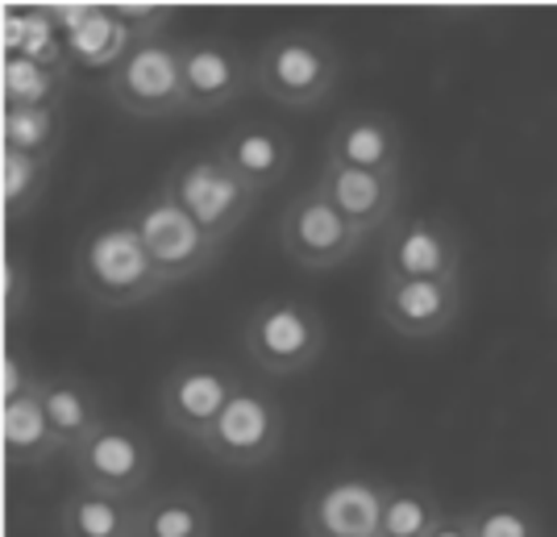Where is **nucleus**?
<instances>
[{
	"mask_svg": "<svg viewBox=\"0 0 557 537\" xmlns=\"http://www.w3.org/2000/svg\"><path fill=\"white\" fill-rule=\"evenodd\" d=\"M75 280L104 308H129L150 296H159L166 283L159 267L150 263L138 237V225L129 217L109 221L79 242L75 251Z\"/></svg>",
	"mask_w": 557,
	"mask_h": 537,
	"instance_id": "obj_1",
	"label": "nucleus"
},
{
	"mask_svg": "<svg viewBox=\"0 0 557 537\" xmlns=\"http://www.w3.org/2000/svg\"><path fill=\"white\" fill-rule=\"evenodd\" d=\"M159 187L221 246L246 225V217L255 212L258 200V192L233 171L230 159L221 155V146L184 155L166 171V180Z\"/></svg>",
	"mask_w": 557,
	"mask_h": 537,
	"instance_id": "obj_2",
	"label": "nucleus"
},
{
	"mask_svg": "<svg viewBox=\"0 0 557 537\" xmlns=\"http://www.w3.org/2000/svg\"><path fill=\"white\" fill-rule=\"evenodd\" d=\"M342 75V59L321 34L287 29L271 38L255 59V93L283 109H312L333 96Z\"/></svg>",
	"mask_w": 557,
	"mask_h": 537,
	"instance_id": "obj_3",
	"label": "nucleus"
},
{
	"mask_svg": "<svg viewBox=\"0 0 557 537\" xmlns=\"http://www.w3.org/2000/svg\"><path fill=\"white\" fill-rule=\"evenodd\" d=\"M242 342H246V354L255 358V367L262 375L292 379V375L308 371L325 354L329 333L325 317L312 304L275 296V301H262L246 317Z\"/></svg>",
	"mask_w": 557,
	"mask_h": 537,
	"instance_id": "obj_4",
	"label": "nucleus"
},
{
	"mask_svg": "<svg viewBox=\"0 0 557 537\" xmlns=\"http://www.w3.org/2000/svg\"><path fill=\"white\" fill-rule=\"evenodd\" d=\"M104 96L129 118H175L184 113V42L150 38L104 75Z\"/></svg>",
	"mask_w": 557,
	"mask_h": 537,
	"instance_id": "obj_5",
	"label": "nucleus"
},
{
	"mask_svg": "<svg viewBox=\"0 0 557 537\" xmlns=\"http://www.w3.org/2000/svg\"><path fill=\"white\" fill-rule=\"evenodd\" d=\"M129 221L138 225V237L146 246L150 263L159 267L166 288L175 283H191L209 271L216 255H221V242H212L191 217H187L163 187L154 196H146L138 209L129 212Z\"/></svg>",
	"mask_w": 557,
	"mask_h": 537,
	"instance_id": "obj_6",
	"label": "nucleus"
},
{
	"mask_svg": "<svg viewBox=\"0 0 557 537\" xmlns=\"http://www.w3.org/2000/svg\"><path fill=\"white\" fill-rule=\"evenodd\" d=\"M71 467L79 488L104 491L116 500H134L154 475V446L129 420H104L71 450Z\"/></svg>",
	"mask_w": 557,
	"mask_h": 537,
	"instance_id": "obj_7",
	"label": "nucleus"
},
{
	"mask_svg": "<svg viewBox=\"0 0 557 537\" xmlns=\"http://www.w3.org/2000/svg\"><path fill=\"white\" fill-rule=\"evenodd\" d=\"M362 242L367 234H358L317 184L296 192L278 217V246L304 271H333L358 255Z\"/></svg>",
	"mask_w": 557,
	"mask_h": 537,
	"instance_id": "obj_8",
	"label": "nucleus"
},
{
	"mask_svg": "<svg viewBox=\"0 0 557 537\" xmlns=\"http://www.w3.org/2000/svg\"><path fill=\"white\" fill-rule=\"evenodd\" d=\"M283 434H287V420H283L278 400L255 388L250 379H242V388L233 392L200 450L225 467H262L278 454Z\"/></svg>",
	"mask_w": 557,
	"mask_h": 537,
	"instance_id": "obj_9",
	"label": "nucleus"
},
{
	"mask_svg": "<svg viewBox=\"0 0 557 537\" xmlns=\"http://www.w3.org/2000/svg\"><path fill=\"white\" fill-rule=\"evenodd\" d=\"M462 242L442 217H399L379 251V280H458Z\"/></svg>",
	"mask_w": 557,
	"mask_h": 537,
	"instance_id": "obj_10",
	"label": "nucleus"
},
{
	"mask_svg": "<svg viewBox=\"0 0 557 537\" xmlns=\"http://www.w3.org/2000/svg\"><path fill=\"white\" fill-rule=\"evenodd\" d=\"M242 388V379L225 363H209V358H191L180 363L175 371L163 379V420L187 438V442H205L209 429L221 420L225 404L233 400V392Z\"/></svg>",
	"mask_w": 557,
	"mask_h": 537,
	"instance_id": "obj_11",
	"label": "nucleus"
},
{
	"mask_svg": "<svg viewBox=\"0 0 557 537\" xmlns=\"http://www.w3.org/2000/svg\"><path fill=\"white\" fill-rule=\"evenodd\" d=\"M387 484L367 475H342L308 491L300 509L304 537H379Z\"/></svg>",
	"mask_w": 557,
	"mask_h": 537,
	"instance_id": "obj_12",
	"label": "nucleus"
},
{
	"mask_svg": "<svg viewBox=\"0 0 557 537\" xmlns=\"http://www.w3.org/2000/svg\"><path fill=\"white\" fill-rule=\"evenodd\" d=\"M379 317L399 338H437L462 317V283L458 280H379L374 292Z\"/></svg>",
	"mask_w": 557,
	"mask_h": 537,
	"instance_id": "obj_13",
	"label": "nucleus"
},
{
	"mask_svg": "<svg viewBox=\"0 0 557 537\" xmlns=\"http://www.w3.org/2000/svg\"><path fill=\"white\" fill-rule=\"evenodd\" d=\"M255 88V68L216 38L184 42V113L212 118Z\"/></svg>",
	"mask_w": 557,
	"mask_h": 537,
	"instance_id": "obj_14",
	"label": "nucleus"
},
{
	"mask_svg": "<svg viewBox=\"0 0 557 537\" xmlns=\"http://www.w3.org/2000/svg\"><path fill=\"white\" fill-rule=\"evenodd\" d=\"M317 187L329 196V205L346 217L358 234L371 237L383 225H395V212L404 200V180L399 175H379V171H358V167L321 163Z\"/></svg>",
	"mask_w": 557,
	"mask_h": 537,
	"instance_id": "obj_15",
	"label": "nucleus"
},
{
	"mask_svg": "<svg viewBox=\"0 0 557 537\" xmlns=\"http://www.w3.org/2000/svg\"><path fill=\"white\" fill-rule=\"evenodd\" d=\"M47 13L67 38L71 68L109 71L121 68V59L138 47L134 34L116 22L109 4H47Z\"/></svg>",
	"mask_w": 557,
	"mask_h": 537,
	"instance_id": "obj_16",
	"label": "nucleus"
},
{
	"mask_svg": "<svg viewBox=\"0 0 557 537\" xmlns=\"http://www.w3.org/2000/svg\"><path fill=\"white\" fill-rule=\"evenodd\" d=\"M325 159L342 167H358V171H379V175H399L404 163V134L387 113L374 109H358L346 113L329 130Z\"/></svg>",
	"mask_w": 557,
	"mask_h": 537,
	"instance_id": "obj_17",
	"label": "nucleus"
},
{
	"mask_svg": "<svg viewBox=\"0 0 557 537\" xmlns=\"http://www.w3.org/2000/svg\"><path fill=\"white\" fill-rule=\"evenodd\" d=\"M216 146H221V155L230 159V167L255 187L258 196L283 184L292 163H296L292 138L278 125H271V121H242Z\"/></svg>",
	"mask_w": 557,
	"mask_h": 537,
	"instance_id": "obj_18",
	"label": "nucleus"
},
{
	"mask_svg": "<svg viewBox=\"0 0 557 537\" xmlns=\"http://www.w3.org/2000/svg\"><path fill=\"white\" fill-rule=\"evenodd\" d=\"M38 383L25 388L22 396L0 400V442H4L9 467H42L47 459H54L63 450V442H59V434H54V425L47 417Z\"/></svg>",
	"mask_w": 557,
	"mask_h": 537,
	"instance_id": "obj_19",
	"label": "nucleus"
},
{
	"mask_svg": "<svg viewBox=\"0 0 557 537\" xmlns=\"http://www.w3.org/2000/svg\"><path fill=\"white\" fill-rule=\"evenodd\" d=\"M59 529L63 537H138V504L75 488L59 509Z\"/></svg>",
	"mask_w": 557,
	"mask_h": 537,
	"instance_id": "obj_20",
	"label": "nucleus"
},
{
	"mask_svg": "<svg viewBox=\"0 0 557 537\" xmlns=\"http://www.w3.org/2000/svg\"><path fill=\"white\" fill-rule=\"evenodd\" d=\"M4 59H29L42 68L71 71L67 38L47 9H4Z\"/></svg>",
	"mask_w": 557,
	"mask_h": 537,
	"instance_id": "obj_21",
	"label": "nucleus"
},
{
	"mask_svg": "<svg viewBox=\"0 0 557 537\" xmlns=\"http://www.w3.org/2000/svg\"><path fill=\"white\" fill-rule=\"evenodd\" d=\"M38 392H42V404H47V417L54 425V434H59V442L63 450H75V446L84 442L92 429L104 425V413H100V400L88 392V383H79V379H67V375H59V379H42L38 383Z\"/></svg>",
	"mask_w": 557,
	"mask_h": 537,
	"instance_id": "obj_22",
	"label": "nucleus"
},
{
	"mask_svg": "<svg viewBox=\"0 0 557 537\" xmlns=\"http://www.w3.org/2000/svg\"><path fill=\"white\" fill-rule=\"evenodd\" d=\"M138 537H212V513L196 491H159L138 504Z\"/></svg>",
	"mask_w": 557,
	"mask_h": 537,
	"instance_id": "obj_23",
	"label": "nucleus"
},
{
	"mask_svg": "<svg viewBox=\"0 0 557 537\" xmlns=\"http://www.w3.org/2000/svg\"><path fill=\"white\" fill-rule=\"evenodd\" d=\"M71 88V71L42 68L29 59H4L0 63V96L4 109H63Z\"/></svg>",
	"mask_w": 557,
	"mask_h": 537,
	"instance_id": "obj_24",
	"label": "nucleus"
},
{
	"mask_svg": "<svg viewBox=\"0 0 557 537\" xmlns=\"http://www.w3.org/2000/svg\"><path fill=\"white\" fill-rule=\"evenodd\" d=\"M0 150L54 167L63 146V109H4L0 118Z\"/></svg>",
	"mask_w": 557,
	"mask_h": 537,
	"instance_id": "obj_25",
	"label": "nucleus"
},
{
	"mask_svg": "<svg viewBox=\"0 0 557 537\" xmlns=\"http://www.w3.org/2000/svg\"><path fill=\"white\" fill-rule=\"evenodd\" d=\"M442 521L445 509L437 504L433 491L417 488V484H395V488H387L379 537H433Z\"/></svg>",
	"mask_w": 557,
	"mask_h": 537,
	"instance_id": "obj_26",
	"label": "nucleus"
},
{
	"mask_svg": "<svg viewBox=\"0 0 557 537\" xmlns=\"http://www.w3.org/2000/svg\"><path fill=\"white\" fill-rule=\"evenodd\" d=\"M50 184V167L38 159H25L13 150H0V196H4V212L9 221L29 217L38 209V200L47 196Z\"/></svg>",
	"mask_w": 557,
	"mask_h": 537,
	"instance_id": "obj_27",
	"label": "nucleus"
},
{
	"mask_svg": "<svg viewBox=\"0 0 557 537\" xmlns=\"http://www.w3.org/2000/svg\"><path fill=\"white\" fill-rule=\"evenodd\" d=\"M466 521L474 537H549L545 521L524 500H483L466 509Z\"/></svg>",
	"mask_w": 557,
	"mask_h": 537,
	"instance_id": "obj_28",
	"label": "nucleus"
},
{
	"mask_svg": "<svg viewBox=\"0 0 557 537\" xmlns=\"http://www.w3.org/2000/svg\"><path fill=\"white\" fill-rule=\"evenodd\" d=\"M109 9L116 13V22L134 34V42L163 38V29L175 17V9H166V4H109Z\"/></svg>",
	"mask_w": 557,
	"mask_h": 537,
	"instance_id": "obj_29",
	"label": "nucleus"
},
{
	"mask_svg": "<svg viewBox=\"0 0 557 537\" xmlns=\"http://www.w3.org/2000/svg\"><path fill=\"white\" fill-rule=\"evenodd\" d=\"M29 304V280H25V263L17 255H4V317L17 321Z\"/></svg>",
	"mask_w": 557,
	"mask_h": 537,
	"instance_id": "obj_30",
	"label": "nucleus"
},
{
	"mask_svg": "<svg viewBox=\"0 0 557 537\" xmlns=\"http://www.w3.org/2000/svg\"><path fill=\"white\" fill-rule=\"evenodd\" d=\"M34 383H38V375H29V367H25L13 351H4V383H0V400L22 396L25 388H34Z\"/></svg>",
	"mask_w": 557,
	"mask_h": 537,
	"instance_id": "obj_31",
	"label": "nucleus"
},
{
	"mask_svg": "<svg viewBox=\"0 0 557 537\" xmlns=\"http://www.w3.org/2000/svg\"><path fill=\"white\" fill-rule=\"evenodd\" d=\"M433 537H474V534H470V521H466V513H445V521L433 529Z\"/></svg>",
	"mask_w": 557,
	"mask_h": 537,
	"instance_id": "obj_32",
	"label": "nucleus"
},
{
	"mask_svg": "<svg viewBox=\"0 0 557 537\" xmlns=\"http://www.w3.org/2000/svg\"><path fill=\"white\" fill-rule=\"evenodd\" d=\"M554 292H557V263H554Z\"/></svg>",
	"mask_w": 557,
	"mask_h": 537,
	"instance_id": "obj_33",
	"label": "nucleus"
}]
</instances>
